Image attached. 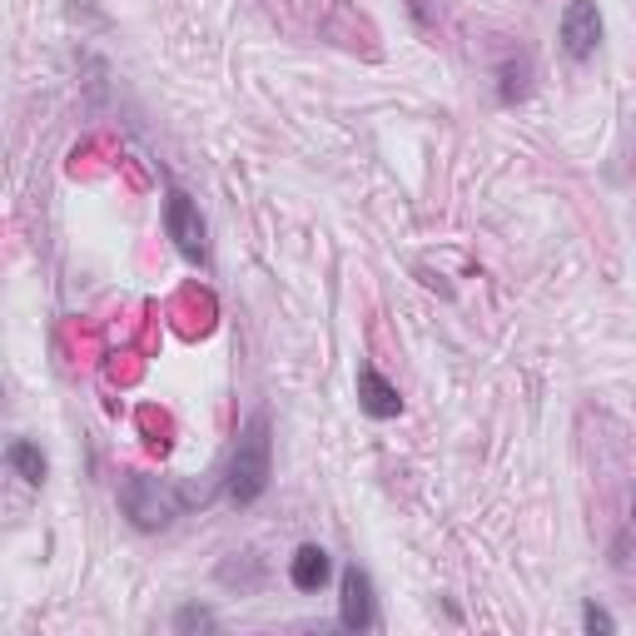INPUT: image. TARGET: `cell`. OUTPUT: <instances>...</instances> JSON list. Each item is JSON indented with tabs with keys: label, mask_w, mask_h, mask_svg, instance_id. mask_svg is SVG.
I'll use <instances>...</instances> for the list:
<instances>
[{
	"label": "cell",
	"mask_w": 636,
	"mask_h": 636,
	"mask_svg": "<svg viewBox=\"0 0 636 636\" xmlns=\"http://www.w3.org/2000/svg\"><path fill=\"white\" fill-rule=\"evenodd\" d=\"M268 477H274V437H268V413H254L239 427V443L229 453L224 497L234 507H254L268 492Z\"/></svg>",
	"instance_id": "cell-1"
},
{
	"label": "cell",
	"mask_w": 636,
	"mask_h": 636,
	"mask_svg": "<svg viewBox=\"0 0 636 636\" xmlns=\"http://www.w3.org/2000/svg\"><path fill=\"white\" fill-rule=\"evenodd\" d=\"M184 502H194V497L174 492L169 483H159V477H149V473H129L125 483H119V507H125V517L139 527V532L169 527L179 512H184Z\"/></svg>",
	"instance_id": "cell-2"
},
{
	"label": "cell",
	"mask_w": 636,
	"mask_h": 636,
	"mask_svg": "<svg viewBox=\"0 0 636 636\" xmlns=\"http://www.w3.org/2000/svg\"><path fill=\"white\" fill-rule=\"evenodd\" d=\"M165 234L174 239V248L189 258V264H209V229L199 204L184 194V189H169L165 199Z\"/></svg>",
	"instance_id": "cell-3"
},
{
	"label": "cell",
	"mask_w": 636,
	"mask_h": 636,
	"mask_svg": "<svg viewBox=\"0 0 636 636\" xmlns=\"http://www.w3.org/2000/svg\"><path fill=\"white\" fill-rule=\"evenodd\" d=\"M596 45H602V10H596V0H572V6L562 10V50L566 60H592Z\"/></svg>",
	"instance_id": "cell-4"
},
{
	"label": "cell",
	"mask_w": 636,
	"mask_h": 636,
	"mask_svg": "<svg viewBox=\"0 0 636 636\" xmlns=\"http://www.w3.org/2000/svg\"><path fill=\"white\" fill-rule=\"evenodd\" d=\"M338 626L343 632H368L378 622V606H373V582H368L363 566H343V582H338Z\"/></svg>",
	"instance_id": "cell-5"
},
{
	"label": "cell",
	"mask_w": 636,
	"mask_h": 636,
	"mask_svg": "<svg viewBox=\"0 0 636 636\" xmlns=\"http://www.w3.org/2000/svg\"><path fill=\"white\" fill-rule=\"evenodd\" d=\"M358 407H363L368 417H378V423H388V417L403 413V393H398L373 363H358Z\"/></svg>",
	"instance_id": "cell-6"
},
{
	"label": "cell",
	"mask_w": 636,
	"mask_h": 636,
	"mask_svg": "<svg viewBox=\"0 0 636 636\" xmlns=\"http://www.w3.org/2000/svg\"><path fill=\"white\" fill-rule=\"evenodd\" d=\"M328 576H333V562H328L324 547L304 542L294 556H288V582H294L298 592H324Z\"/></svg>",
	"instance_id": "cell-7"
},
{
	"label": "cell",
	"mask_w": 636,
	"mask_h": 636,
	"mask_svg": "<svg viewBox=\"0 0 636 636\" xmlns=\"http://www.w3.org/2000/svg\"><path fill=\"white\" fill-rule=\"evenodd\" d=\"M6 463H10V473H15L20 483H30V487H40V483H45V473H50L45 453H40L30 437H15V443L6 447Z\"/></svg>",
	"instance_id": "cell-8"
},
{
	"label": "cell",
	"mask_w": 636,
	"mask_h": 636,
	"mask_svg": "<svg viewBox=\"0 0 636 636\" xmlns=\"http://www.w3.org/2000/svg\"><path fill=\"white\" fill-rule=\"evenodd\" d=\"M174 626H179V632H214L219 616L209 612V606H194V602H189V606H179V612H174Z\"/></svg>",
	"instance_id": "cell-9"
},
{
	"label": "cell",
	"mask_w": 636,
	"mask_h": 636,
	"mask_svg": "<svg viewBox=\"0 0 636 636\" xmlns=\"http://www.w3.org/2000/svg\"><path fill=\"white\" fill-rule=\"evenodd\" d=\"M582 626H586V632H616L612 612H602L596 602H586V606H582Z\"/></svg>",
	"instance_id": "cell-10"
},
{
	"label": "cell",
	"mask_w": 636,
	"mask_h": 636,
	"mask_svg": "<svg viewBox=\"0 0 636 636\" xmlns=\"http://www.w3.org/2000/svg\"><path fill=\"white\" fill-rule=\"evenodd\" d=\"M632 527H636V497H632Z\"/></svg>",
	"instance_id": "cell-11"
}]
</instances>
